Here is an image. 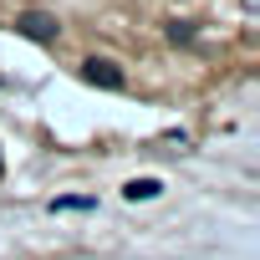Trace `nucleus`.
Returning a JSON list of instances; mask_svg holds the SVG:
<instances>
[{"label":"nucleus","mask_w":260,"mask_h":260,"mask_svg":"<svg viewBox=\"0 0 260 260\" xmlns=\"http://www.w3.org/2000/svg\"><path fill=\"white\" fill-rule=\"evenodd\" d=\"M0 21L107 92L194 77L250 31L245 0H0Z\"/></svg>","instance_id":"f257e3e1"},{"label":"nucleus","mask_w":260,"mask_h":260,"mask_svg":"<svg viewBox=\"0 0 260 260\" xmlns=\"http://www.w3.org/2000/svg\"><path fill=\"white\" fill-rule=\"evenodd\" d=\"M0 174H6V164H0Z\"/></svg>","instance_id":"f03ea898"}]
</instances>
